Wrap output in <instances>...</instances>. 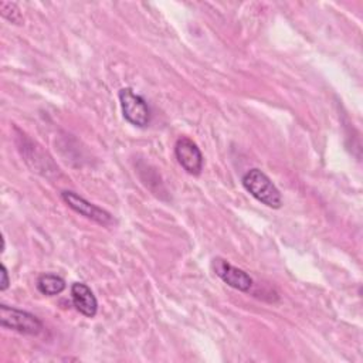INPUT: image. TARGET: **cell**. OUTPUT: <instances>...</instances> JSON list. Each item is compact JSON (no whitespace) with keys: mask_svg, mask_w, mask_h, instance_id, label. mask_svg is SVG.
Listing matches in <instances>:
<instances>
[{"mask_svg":"<svg viewBox=\"0 0 363 363\" xmlns=\"http://www.w3.org/2000/svg\"><path fill=\"white\" fill-rule=\"evenodd\" d=\"M244 189L259 203L279 208L282 206V196L271 179L259 169H250L241 179Z\"/></svg>","mask_w":363,"mask_h":363,"instance_id":"cell-1","label":"cell"},{"mask_svg":"<svg viewBox=\"0 0 363 363\" xmlns=\"http://www.w3.org/2000/svg\"><path fill=\"white\" fill-rule=\"evenodd\" d=\"M123 118L133 126L146 128L150 123V109L146 101L133 89L122 88L118 94Z\"/></svg>","mask_w":363,"mask_h":363,"instance_id":"cell-2","label":"cell"},{"mask_svg":"<svg viewBox=\"0 0 363 363\" xmlns=\"http://www.w3.org/2000/svg\"><path fill=\"white\" fill-rule=\"evenodd\" d=\"M0 323L23 335H38L43 330V322L37 316L7 305H0Z\"/></svg>","mask_w":363,"mask_h":363,"instance_id":"cell-3","label":"cell"},{"mask_svg":"<svg viewBox=\"0 0 363 363\" xmlns=\"http://www.w3.org/2000/svg\"><path fill=\"white\" fill-rule=\"evenodd\" d=\"M61 197H62V200L67 203V206L69 208H72L78 214L92 220V221H95V223H98L101 225H111L113 223V218H112V216L108 211H105L104 208L98 207L96 204L85 200L84 197L78 196L74 191L64 190L61 193Z\"/></svg>","mask_w":363,"mask_h":363,"instance_id":"cell-4","label":"cell"},{"mask_svg":"<svg viewBox=\"0 0 363 363\" xmlns=\"http://www.w3.org/2000/svg\"><path fill=\"white\" fill-rule=\"evenodd\" d=\"M211 268L224 284L234 289H238L241 292H250L254 285L252 278L245 271L231 265L223 258H214L211 262Z\"/></svg>","mask_w":363,"mask_h":363,"instance_id":"cell-5","label":"cell"},{"mask_svg":"<svg viewBox=\"0 0 363 363\" xmlns=\"http://www.w3.org/2000/svg\"><path fill=\"white\" fill-rule=\"evenodd\" d=\"M174 156L180 166L193 176H199L203 170V155L199 146L187 136L177 139L174 145Z\"/></svg>","mask_w":363,"mask_h":363,"instance_id":"cell-6","label":"cell"},{"mask_svg":"<svg viewBox=\"0 0 363 363\" xmlns=\"http://www.w3.org/2000/svg\"><path fill=\"white\" fill-rule=\"evenodd\" d=\"M71 299L75 309L86 318H94L98 311V301L91 288L82 282L71 285Z\"/></svg>","mask_w":363,"mask_h":363,"instance_id":"cell-7","label":"cell"},{"mask_svg":"<svg viewBox=\"0 0 363 363\" xmlns=\"http://www.w3.org/2000/svg\"><path fill=\"white\" fill-rule=\"evenodd\" d=\"M35 286L40 294L47 296H54L65 289V281L55 274H41L37 278Z\"/></svg>","mask_w":363,"mask_h":363,"instance_id":"cell-8","label":"cell"},{"mask_svg":"<svg viewBox=\"0 0 363 363\" xmlns=\"http://www.w3.org/2000/svg\"><path fill=\"white\" fill-rule=\"evenodd\" d=\"M0 14L13 24H23V14L18 6L13 1H0Z\"/></svg>","mask_w":363,"mask_h":363,"instance_id":"cell-9","label":"cell"},{"mask_svg":"<svg viewBox=\"0 0 363 363\" xmlns=\"http://www.w3.org/2000/svg\"><path fill=\"white\" fill-rule=\"evenodd\" d=\"M10 285V279H9V272L4 264H1V281H0V291H6Z\"/></svg>","mask_w":363,"mask_h":363,"instance_id":"cell-10","label":"cell"}]
</instances>
